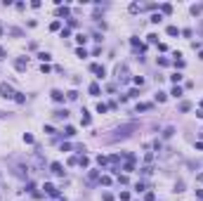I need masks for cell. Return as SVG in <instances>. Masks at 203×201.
<instances>
[{"label":"cell","mask_w":203,"mask_h":201,"mask_svg":"<svg viewBox=\"0 0 203 201\" xmlns=\"http://www.w3.org/2000/svg\"><path fill=\"white\" fill-rule=\"evenodd\" d=\"M5 59V47H0V62Z\"/></svg>","instance_id":"obj_34"},{"label":"cell","mask_w":203,"mask_h":201,"mask_svg":"<svg viewBox=\"0 0 203 201\" xmlns=\"http://www.w3.org/2000/svg\"><path fill=\"white\" fill-rule=\"evenodd\" d=\"M78 166L87 168V166H90V159H87V156H80V159H78Z\"/></svg>","instance_id":"obj_14"},{"label":"cell","mask_w":203,"mask_h":201,"mask_svg":"<svg viewBox=\"0 0 203 201\" xmlns=\"http://www.w3.org/2000/svg\"><path fill=\"white\" fill-rule=\"evenodd\" d=\"M90 95H99V85H97V83L90 85Z\"/></svg>","instance_id":"obj_19"},{"label":"cell","mask_w":203,"mask_h":201,"mask_svg":"<svg viewBox=\"0 0 203 201\" xmlns=\"http://www.w3.org/2000/svg\"><path fill=\"white\" fill-rule=\"evenodd\" d=\"M54 118H57V121H66L69 111H66V109H57V111H54Z\"/></svg>","instance_id":"obj_6"},{"label":"cell","mask_w":203,"mask_h":201,"mask_svg":"<svg viewBox=\"0 0 203 201\" xmlns=\"http://www.w3.org/2000/svg\"><path fill=\"white\" fill-rule=\"evenodd\" d=\"M52 99L54 102H64V93L62 90H52Z\"/></svg>","instance_id":"obj_9"},{"label":"cell","mask_w":203,"mask_h":201,"mask_svg":"<svg viewBox=\"0 0 203 201\" xmlns=\"http://www.w3.org/2000/svg\"><path fill=\"white\" fill-rule=\"evenodd\" d=\"M99 182H102V185H111V177H109V175H102Z\"/></svg>","instance_id":"obj_24"},{"label":"cell","mask_w":203,"mask_h":201,"mask_svg":"<svg viewBox=\"0 0 203 201\" xmlns=\"http://www.w3.org/2000/svg\"><path fill=\"white\" fill-rule=\"evenodd\" d=\"M168 35H179V29L177 26H168Z\"/></svg>","instance_id":"obj_20"},{"label":"cell","mask_w":203,"mask_h":201,"mask_svg":"<svg viewBox=\"0 0 203 201\" xmlns=\"http://www.w3.org/2000/svg\"><path fill=\"white\" fill-rule=\"evenodd\" d=\"M87 180H90V185H92V182H97V180H99V173H97V170H92V173L87 175Z\"/></svg>","instance_id":"obj_13"},{"label":"cell","mask_w":203,"mask_h":201,"mask_svg":"<svg viewBox=\"0 0 203 201\" xmlns=\"http://www.w3.org/2000/svg\"><path fill=\"white\" fill-rule=\"evenodd\" d=\"M201 12H203V5H194V7H191V14H194V17H198Z\"/></svg>","instance_id":"obj_16"},{"label":"cell","mask_w":203,"mask_h":201,"mask_svg":"<svg viewBox=\"0 0 203 201\" xmlns=\"http://www.w3.org/2000/svg\"><path fill=\"white\" fill-rule=\"evenodd\" d=\"M106 109H109V106H106L104 102H99V104H97V111H99V114H106Z\"/></svg>","instance_id":"obj_22"},{"label":"cell","mask_w":203,"mask_h":201,"mask_svg":"<svg viewBox=\"0 0 203 201\" xmlns=\"http://www.w3.org/2000/svg\"><path fill=\"white\" fill-rule=\"evenodd\" d=\"M66 99H71V102H76V99H78V93H76V90H71V93H66Z\"/></svg>","instance_id":"obj_17"},{"label":"cell","mask_w":203,"mask_h":201,"mask_svg":"<svg viewBox=\"0 0 203 201\" xmlns=\"http://www.w3.org/2000/svg\"><path fill=\"white\" fill-rule=\"evenodd\" d=\"M161 12H163V14H170L173 7H170V5H161Z\"/></svg>","instance_id":"obj_26"},{"label":"cell","mask_w":203,"mask_h":201,"mask_svg":"<svg viewBox=\"0 0 203 201\" xmlns=\"http://www.w3.org/2000/svg\"><path fill=\"white\" fill-rule=\"evenodd\" d=\"M170 95H173V97H182V88H179V85H175Z\"/></svg>","instance_id":"obj_18"},{"label":"cell","mask_w":203,"mask_h":201,"mask_svg":"<svg viewBox=\"0 0 203 201\" xmlns=\"http://www.w3.org/2000/svg\"><path fill=\"white\" fill-rule=\"evenodd\" d=\"M24 142H26V144H31V142H33V135H28V133H26V135H24Z\"/></svg>","instance_id":"obj_33"},{"label":"cell","mask_w":203,"mask_h":201,"mask_svg":"<svg viewBox=\"0 0 203 201\" xmlns=\"http://www.w3.org/2000/svg\"><path fill=\"white\" fill-rule=\"evenodd\" d=\"M0 95H3V97H12L14 93H12V88L7 83H0Z\"/></svg>","instance_id":"obj_3"},{"label":"cell","mask_w":203,"mask_h":201,"mask_svg":"<svg viewBox=\"0 0 203 201\" xmlns=\"http://www.w3.org/2000/svg\"><path fill=\"white\" fill-rule=\"evenodd\" d=\"M76 54H78V57H87V52H85V47H78V50H76Z\"/></svg>","instance_id":"obj_27"},{"label":"cell","mask_w":203,"mask_h":201,"mask_svg":"<svg viewBox=\"0 0 203 201\" xmlns=\"http://www.w3.org/2000/svg\"><path fill=\"white\" fill-rule=\"evenodd\" d=\"M132 130H137V123H125V125L116 128V130H114V135H109V137H106V142H118V140H127V137L132 135Z\"/></svg>","instance_id":"obj_1"},{"label":"cell","mask_w":203,"mask_h":201,"mask_svg":"<svg viewBox=\"0 0 203 201\" xmlns=\"http://www.w3.org/2000/svg\"><path fill=\"white\" fill-rule=\"evenodd\" d=\"M149 109H151V104H146V102L137 104V111H149Z\"/></svg>","instance_id":"obj_15"},{"label":"cell","mask_w":203,"mask_h":201,"mask_svg":"<svg viewBox=\"0 0 203 201\" xmlns=\"http://www.w3.org/2000/svg\"><path fill=\"white\" fill-rule=\"evenodd\" d=\"M175 192H184V182H177V185H175Z\"/></svg>","instance_id":"obj_30"},{"label":"cell","mask_w":203,"mask_h":201,"mask_svg":"<svg viewBox=\"0 0 203 201\" xmlns=\"http://www.w3.org/2000/svg\"><path fill=\"white\" fill-rule=\"evenodd\" d=\"M26 66H28V62H26L24 57H19V59L14 62V69H17V71H26Z\"/></svg>","instance_id":"obj_4"},{"label":"cell","mask_w":203,"mask_h":201,"mask_svg":"<svg viewBox=\"0 0 203 201\" xmlns=\"http://www.w3.org/2000/svg\"><path fill=\"white\" fill-rule=\"evenodd\" d=\"M90 69H92V74H97V78H104V74H106L104 66H99V64H92Z\"/></svg>","instance_id":"obj_5"},{"label":"cell","mask_w":203,"mask_h":201,"mask_svg":"<svg viewBox=\"0 0 203 201\" xmlns=\"http://www.w3.org/2000/svg\"><path fill=\"white\" fill-rule=\"evenodd\" d=\"M102 199H104V201H114V196L109 194V192H104V194H102Z\"/></svg>","instance_id":"obj_31"},{"label":"cell","mask_w":203,"mask_h":201,"mask_svg":"<svg viewBox=\"0 0 203 201\" xmlns=\"http://www.w3.org/2000/svg\"><path fill=\"white\" fill-rule=\"evenodd\" d=\"M76 40H78L80 45H85V40H87V35H85V33H80V35H76Z\"/></svg>","instance_id":"obj_25"},{"label":"cell","mask_w":203,"mask_h":201,"mask_svg":"<svg viewBox=\"0 0 203 201\" xmlns=\"http://www.w3.org/2000/svg\"><path fill=\"white\" fill-rule=\"evenodd\" d=\"M14 99H17V102H19V104H24V102H26V97H24L21 93H14Z\"/></svg>","instance_id":"obj_21"},{"label":"cell","mask_w":203,"mask_h":201,"mask_svg":"<svg viewBox=\"0 0 203 201\" xmlns=\"http://www.w3.org/2000/svg\"><path fill=\"white\" fill-rule=\"evenodd\" d=\"M168 64H170V62L165 59V57H158V66H168Z\"/></svg>","instance_id":"obj_28"},{"label":"cell","mask_w":203,"mask_h":201,"mask_svg":"<svg viewBox=\"0 0 203 201\" xmlns=\"http://www.w3.org/2000/svg\"><path fill=\"white\" fill-rule=\"evenodd\" d=\"M73 135H76V128H73V125H66V128H64V137H73Z\"/></svg>","instance_id":"obj_11"},{"label":"cell","mask_w":203,"mask_h":201,"mask_svg":"<svg viewBox=\"0 0 203 201\" xmlns=\"http://www.w3.org/2000/svg\"><path fill=\"white\" fill-rule=\"evenodd\" d=\"M189 109H191L189 102H182V104H179V111H189Z\"/></svg>","instance_id":"obj_23"},{"label":"cell","mask_w":203,"mask_h":201,"mask_svg":"<svg viewBox=\"0 0 203 201\" xmlns=\"http://www.w3.org/2000/svg\"><path fill=\"white\" fill-rule=\"evenodd\" d=\"M43 189H45V192H47L50 196H57V194H59V189L54 187V185H50V182H45V187H43Z\"/></svg>","instance_id":"obj_7"},{"label":"cell","mask_w":203,"mask_h":201,"mask_svg":"<svg viewBox=\"0 0 203 201\" xmlns=\"http://www.w3.org/2000/svg\"><path fill=\"white\" fill-rule=\"evenodd\" d=\"M173 135H175V128H173V125H168V128L163 130V137L168 140V137H173Z\"/></svg>","instance_id":"obj_12"},{"label":"cell","mask_w":203,"mask_h":201,"mask_svg":"<svg viewBox=\"0 0 203 201\" xmlns=\"http://www.w3.org/2000/svg\"><path fill=\"white\" fill-rule=\"evenodd\" d=\"M196 116H198V118H203V109H198V111H196Z\"/></svg>","instance_id":"obj_35"},{"label":"cell","mask_w":203,"mask_h":201,"mask_svg":"<svg viewBox=\"0 0 203 201\" xmlns=\"http://www.w3.org/2000/svg\"><path fill=\"white\" fill-rule=\"evenodd\" d=\"M106 161H109L106 156H97V163H99V166H106Z\"/></svg>","instance_id":"obj_29"},{"label":"cell","mask_w":203,"mask_h":201,"mask_svg":"<svg viewBox=\"0 0 203 201\" xmlns=\"http://www.w3.org/2000/svg\"><path fill=\"white\" fill-rule=\"evenodd\" d=\"M170 78H173V83H179V81H182V74H175V76H170Z\"/></svg>","instance_id":"obj_32"},{"label":"cell","mask_w":203,"mask_h":201,"mask_svg":"<svg viewBox=\"0 0 203 201\" xmlns=\"http://www.w3.org/2000/svg\"><path fill=\"white\" fill-rule=\"evenodd\" d=\"M201 109H203V99H201Z\"/></svg>","instance_id":"obj_37"},{"label":"cell","mask_w":203,"mask_h":201,"mask_svg":"<svg viewBox=\"0 0 203 201\" xmlns=\"http://www.w3.org/2000/svg\"><path fill=\"white\" fill-rule=\"evenodd\" d=\"M50 170H52V175H64L62 163H52V166H50Z\"/></svg>","instance_id":"obj_8"},{"label":"cell","mask_w":203,"mask_h":201,"mask_svg":"<svg viewBox=\"0 0 203 201\" xmlns=\"http://www.w3.org/2000/svg\"><path fill=\"white\" fill-rule=\"evenodd\" d=\"M116 78H118L121 83L127 81V69H125V66H118V69H116Z\"/></svg>","instance_id":"obj_2"},{"label":"cell","mask_w":203,"mask_h":201,"mask_svg":"<svg viewBox=\"0 0 203 201\" xmlns=\"http://www.w3.org/2000/svg\"><path fill=\"white\" fill-rule=\"evenodd\" d=\"M80 123H83V125H90V123H92V118H90V114L85 111V109H83V114H80Z\"/></svg>","instance_id":"obj_10"},{"label":"cell","mask_w":203,"mask_h":201,"mask_svg":"<svg viewBox=\"0 0 203 201\" xmlns=\"http://www.w3.org/2000/svg\"><path fill=\"white\" fill-rule=\"evenodd\" d=\"M198 180H201V182H203V173H201V175H198Z\"/></svg>","instance_id":"obj_36"}]
</instances>
